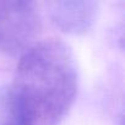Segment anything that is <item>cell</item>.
I'll return each mask as SVG.
<instances>
[{"mask_svg":"<svg viewBox=\"0 0 125 125\" xmlns=\"http://www.w3.org/2000/svg\"><path fill=\"white\" fill-rule=\"evenodd\" d=\"M98 4L92 0H59L49 4V17L55 27L70 34H82L92 28Z\"/></svg>","mask_w":125,"mask_h":125,"instance_id":"cell-3","label":"cell"},{"mask_svg":"<svg viewBox=\"0 0 125 125\" xmlns=\"http://www.w3.org/2000/svg\"><path fill=\"white\" fill-rule=\"evenodd\" d=\"M39 25V14L34 3L0 0V53L22 55L34 44Z\"/></svg>","mask_w":125,"mask_h":125,"instance_id":"cell-2","label":"cell"},{"mask_svg":"<svg viewBox=\"0 0 125 125\" xmlns=\"http://www.w3.org/2000/svg\"><path fill=\"white\" fill-rule=\"evenodd\" d=\"M0 125H27L20 101L10 85L0 86Z\"/></svg>","mask_w":125,"mask_h":125,"instance_id":"cell-4","label":"cell"},{"mask_svg":"<svg viewBox=\"0 0 125 125\" xmlns=\"http://www.w3.org/2000/svg\"><path fill=\"white\" fill-rule=\"evenodd\" d=\"M10 86L27 125H58L71 108L79 87L71 48L58 39L34 43L21 55Z\"/></svg>","mask_w":125,"mask_h":125,"instance_id":"cell-1","label":"cell"}]
</instances>
